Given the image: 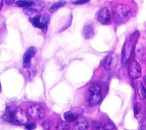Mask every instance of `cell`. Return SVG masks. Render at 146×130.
<instances>
[{"mask_svg":"<svg viewBox=\"0 0 146 130\" xmlns=\"http://www.w3.org/2000/svg\"><path fill=\"white\" fill-rule=\"evenodd\" d=\"M28 114L34 119H40L44 115V111L42 107L39 104H34L29 106L27 108Z\"/></svg>","mask_w":146,"mask_h":130,"instance_id":"obj_5","label":"cell"},{"mask_svg":"<svg viewBox=\"0 0 146 130\" xmlns=\"http://www.w3.org/2000/svg\"><path fill=\"white\" fill-rule=\"evenodd\" d=\"M51 125H52V121L50 120L44 121L42 123V126L44 129V130H50Z\"/></svg>","mask_w":146,"mask_h":130,"instance_id":"obj_21","label":"cell"},{"mask_svg":"<svg viewBox=\"0 0 146 130\" xmlns=\"http://www.w3.org/2000/svg\"><path fill=\"white\" fill-rule=\"evenodd\" d=\"M4 1H5V3L6 5H10L14 2V0H4Z\"/></svg>","mask_w":146,"mask_h":130,"instance_id":"obj_26","label":"cell"},{"mask_svg":"<svg viewBox=\"0 0 146 130\" xmlns=\"http://www.w3.org/2000/svg\"><path fill=\"white\" fill-rule=\"evenodd\" d=\"M97 19L102 24L106 25L109 23L111 19V16L107 7H104L100 10L97 17Z\"/></svg>","mask_w":146,"mask_h":130,"instance_id":"obj_9","label":"cell"},{"mask_svg":"<svg viewBox=\"0 0 146 130\" xmlns=\"http://www.w3.org/2000/svg\"><path fill=\"white\" fill-rule=\"evenodd\" d=\"M136 85L140 99L141 100L145 99L146 97V89L144 87L142 82L140 81H137L136 82Z\"/></svg>","mask_w":146,"mask_h":130,"instance_id":"obj_13","label":"cell"},{"mask_svg":"<svg viewBox=\"0 0 146 130\" xmlns=\"http://www.w3.org/2000/svg\"><path fill=\"white\" fill-rule=\"evenodd\" d=\"M66 3V1L64 0H61L60 1H58L57 2L54 3L49 8L48 11L50 13H53L56 10H58L59 8L63 6Z\"/></svg>","mask_w":146,"mask_h":130,"instance_id":"obj_17","label":"cell"},{"mask_svg":"<svg viewBox=\"0 0 146 130\" xmlns=\"http://www.w3.org/2000/svg\"><path fill=\"white\" fill-rule=\"evenodd\" d=\"M26 128L28 130H33L35 128V124H33V123L29 124L26 125Z\"/></svg>","mask_w":146,"mask_h":130,"instance_id":"obj_25","label":"cell"},{"mask_svg":"<svg viewBox=\"0 0 146 130\" xmlns=\"http://www.w3.org/2000/svg\"><path fill=\"white\" fill-rule=\"evenodd\" d=\"M92 130H100L102 128V124L100 123L97 121H94L91 126Z\"/></svg>","mask_w":146,"mask_h":130,"instance_id":"obj_22","label":"cell"},{"mask_svg":"<svg viewBox=\"0 0 146 130\" xmlns=\"http://www.w3.org/2000/svg\"><path fill=\"white\" fill-rule=\"evenodd\" d=\"M128 71L129 77L132 79H137L141 76V68L136 61H132L128 65Z\"/></svg>","mask_w":146,"mask_h":130,"instance_id":"obj_6","label":"cell"},{"mask_svg":"<svg viewBox=\"0 0 146 130\" xmlns=\"http://www.w3.org/2000/svg\"><path fill=\"white\" fill-rule=\"evenodd\" d=\"M112 11L115 22L122 23L128 18L131 13V8L126 4L119 3L113 7Z\"/></svg>","mask_w":146,"mask_h":130,"instance_id":"obj_2","label":"cell"},{"mask_svg":"<svg viewBox=\"0 0 146 130\" xmlns=\"http://www.w3.org/2000/svg\"><path fill=\"white\" fill-rule=\"evenodd\" d=\"M144 82H145V84H146V75L144 76Z\"/></svg>","mask_w":146,"mask_h":130,"instance_id":"obj_28","label":"cell"},{"mask_svg":"<svg viewBox=\"0 0 146 130\" xmlns=\"http://www.w3.org/2000/svg\"><path fill=\"white\" fill-rule=\"evenodd\" d=\"M50 22V15L48 13H44L42 16L41 21L42 28L41 30L44 33H46L47 30V27Z\"/></svg>","mask_w":146,"mask_h":130,"instance_id":"obj_14","label":"cell"},{"mask_svg":"<svg viewBox=\"0 0 146 130\" xmlns=\"http://www.w3.org/2000/svg\"><path fill=\"white\" fill-rule=\"evenodd\" d=\"M132 44L131 42L127 41L126 42L123 47L122 49V64L123 66H125L127 62L128 61L130 56L132 53Z\"/></svg>","mask_w":146,"mask_h":130,"instance_id":"obj_8","label":"cell"},{"mask_svg":"<svg viewBox=\"0 0 146 130\" xmlns=\"http://www.w3.org/2000/svg\"><path fill=\"white\" fill-rule=\"evenodd\" d=\"M65 120L68 122H72L78 119V115L74 113L67 112L64 114Z\"/></svg>","mask_w":146,"mask_h":130,"instance_id":"obj_18","label":"cell"},{"mask_svg":"<svg viewBox=\"0 0 146 130\" xmlns=\"http://www.w3.org/2000/svg\"><path fill=\"white\" fill-rule=\"evenodd\" d=\"M68 128V124L67 122L60 121L58 123L54 130H67Z\"/></svg>","mask_w":146,"mask_h":130,"instance_id":"obj_19","label":"cell"},{"mask_svg":"<svg viewBox=\"0 0 146 130\" xmlns=\"http://www.w3.org/2000/svg\"><path fill=\"white\" fill-rule=\"evenodd\" d=\"M103 129L104 130H116V128L115 125L113 123L111 122H108L104 125Z\"/></svg>","mask_w":146,"mask_h":130,"instance_id":"obj_20","label":"cell"},{"mask_svg":"<svg viewBox=\"0 0 146 130\" xmlns=\"http://www.w3.org/2000/svg\"><path fill=\"white\" fill-rule=\"evenodd\" d=\"M40 17V14H38L34 17H30L29 18V19L30 21V22L31 23V24L35 27H38V28L41 29L42 25H41V22L39 21Z\"/></svg>","mask_w":146,"mask_h":130,"instance_id":"obj_16","label":"cell"},{"mask_svg":"<svg viewBox=\"0 0 146 130\" xmlns=\"http://www.w3.org/2000/svg\"><path fill=\"white\" fill-rule=\"evenodd\" d=\"M89 126L87 120L83 116L79 117L74 124V127L76 130H86Z\"/></svg>","mask_w":146,"mask_h":130,"instance_id":"obj_11","label":"cell"},{"mask_svg":"<svg viewBox=\"0 0 146 130\" xmlns=\"http://www.w3.org/2000/svg\"><path fill=\"white\" fill-rule=\"evenodd\" d=\"M15 5L23 8L25 13L29 15V13L31 14L33 11H41L44 7L45 2L42 0H18Z\"/></svg>","mask_w":146,"mask_h":130,"instance_id":"obj_1","label":"cell"},{"mask_svg":"<svg viewBox=\"0 0 146 130\" xmlns=\"http://www.w3.org/2000/svg\"><path fill=\"white\" fill-rule=\"evenodd\" d=\"M94 29L91 25L87 24L83 28V35L86 39H89L94 34Z\"/></svg>","mask_w":146,"mask_h":130,"instance_id":"obj_15","label":"cell"},{"mask_svg":"<svg viewBox=\"0 0 146 130\" xmlns=\"http://www.w3.org/2000/svg\"><path fill=\"white\" fill-rule=\"evenodd\" d=\"M90 0H75L72 1L71 3L74 5H83L87 3Z\"/></svg>","mask_w":146,"mask_h":130,"instance_id":"obj_24","label":"cell"},{"mask_svg":"<svg viewBox=\"0 0 146 130\" xmlns=\"http://www.w3.org/2000/svg\"><path fill=\"white\" fill-rule=\"evenodd\" d=\"M102 99L101 87L99 84L94 83L89 88V103L94 106L97 105Z\"/></svg>","mask_w":146,"mask_h":130,"instance_id":"obj_3","label":"cell"},{"mask_svg":"<svg viewBox=\"0 0 146 130\" xmlns=\"http://www.w3.org/2000/svg\"><path fill=\"white\" fill-rule=\"evenodd\" d=\"M117 62L118 57L117 54L114 52H111L105 57L102 64L106 69L110 70L116 68Z\"/></svg>","mask_w":146,"mask_h":130,"instance_id":"obj_4","label":"cell"},{"mask_svg":"<svg viewBox=\"0 0 146 130\" xmlns=\"http://www.w3.org/2000/svg\"><path fill=\"white\" fill-rule=\"evenodd\" d=\"M15 110L12 107H7L5 112L3 113V118L8 122H14L15 121L14 119Z\"/></svg>","mask_w":146,"mask_h":130,"instance_id":"obj_12","label":"cell"},{"mask_svg":"<svg viewBox=\"0 0 146 130\" xmlns=\"http://www.w3.org/2000/svg\"><path fill=\"white\" fill-rule=\"evenodd\" d=\"M141 106L140 104H139L138 103H136V104L134 105V108H133V111H134L135 115H137L139 113V112L141 110Z\"/></svg>","mask_w":146,"mask_h":130,"instance_id":"obj_23","label":"cell"},{"mask_svg":"<svg viewBox=\"0 0 146 130\" xmlns=\"http://www.w3.org/2000/svg\"><path fill=\"white\" fill-rule=\"evenodd\" d=\"M139 130H146V128L144 125H141L139 128Z\"/></svg>","mask_w":146,"mask_h":130,"instance_id":"obj_27","label":"cell"},{"mask_svg":"<svg viewBox=\"0 0 146 130\" xmlns=\"http://www.w3.org/2000/svg\"><path fill=\"white\" fill-rule=\"evenodd\" d=\"M35 47L31 46L28 48L23 56V66L25 68H29L31 66V59L36 53Z\"/></svg>","mask_w":146,"mask_h":130,"instance_id":"obj_7","label":"cell"},{"mask_svg":"<svg viewBox=\"0 0 146 130\" xmlns=\"http://www.w3.org/2000/svg\"><path fill=\"white\" fill-rule=\"evenodd\" d=\"M14 119L16 121L21 124H25L29 121L27 114L21 108H17L15 110Z\"/></svg>","mask_w":146,"mask_h":130,"instance_id":"obj_10","label":"cell"}]
</instances>
